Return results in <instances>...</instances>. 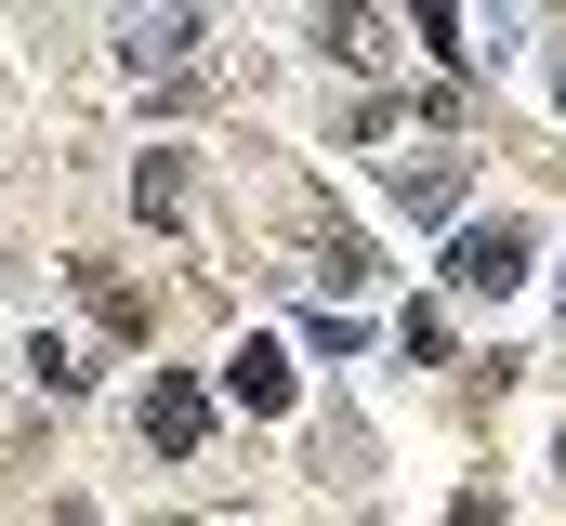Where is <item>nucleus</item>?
<instances>
[{
    "mask_svg": "<svg viewBox=\"0 0 566 526\" xmlns=\"http://www.w3.org/2000/svg\"><path fill=\"white\" fill-rule=\"evenodd\" d=\"M198 40H211L198 13H133L119 27V80L133 93H198Z\"/></svg>",
    "mask_w": 566,
    "mask_h": 526,
    "instance_id": "obj_1",
    "label": "nucleus"
},
{
    "mask_svg": "<svg viewBox=\"0 0 566 526\" xmlns=\"http://www.w3.org/2000/svg\"><path fill=\"white\" fill-rule=\"evenodd\" d=\"M434 276L488 303V290H514V276H527V238H514V224H461V238H448V263H434Z\"/></svg>",
    "mask_w": 566,
    "mask_h": 526,
    "instance_id": "obj_2",
    "label": "nucleus"
},
{
    "mask_svg": "<svg viewBox=\"0 0 566 526\" xmlns=\"http://www.w3.org/2000/svg\"><path fill=\"white\" fill-rule=\"evenodd\" d=\"M198 434H211V394L185 382V369H145V448H171V461H198Z\"/></svg>",
    "mask_w": 566,
    "mask_h": 526,
    "instance_id": "obj_3",
    "label": "nucleus"
},
{
    "mask_svg": "<svg viewBox=\"0 0 566 526\" xmlns=\"http://www.w3.org/2000/svg\"><path fill=\"white\" fill-rule=\"evenodd\" d=\"M224 408H251V421H277V408H290V343H264V329H251V343L224 356Z\"/></svg>",
    "mask_w": 566,
    "mask_h": 526,
    "instance_id": "obj_4",
    "label": "nucleus"
},
{
    "mask_svg": "<svg viewBox=\"0 0 566 526\" xmlns=\"http://www.w3.org/2000/svg\"><path fill=\"white\" fill-rule=\"evenodd\" d=\"M396 211H409V224H448V211H461V171H448V158H409V171H396Z\"/></svg>",
    "mask_w": 566,
    "mask_h": 526,
    "instance_id": "obj_5",
    "label": "nucleus"
},
{
    "mask_svg": "<svg viewBox=\"0 0 566 526\" xmlns=\"http://www.w3.org/2000/svg\"><path fill=\"white\" fill-rule=\"evenodd\" d=\"M133 211H145V224H185V171H171V145L133 158Z\"/></svg>",
    "mask_w": 566,
    "mask_h": 526,
    "instance_id": "obj_6",
    "label": "nucleus"
},
{
    "mask_svg": "<svg viewBox=\"0 0 566 526\" xmlns=\"http://www.w3.org/2000/svg\"><path fill=\"white\" fill-rule=\"evenodd\" d=\"M27 369H40V394H80V343H53V329H40V343H27Z\"/></svg>",
    "mask_w": 566,
    "mask_h": 526,
    "instance_id": "obj_7",
    "label": "nucleus"
},
{
    "mask_svg": "<svg viewBox=\"0 0 566 526\" xmlns=\"http://www.w3.org/2000/svg\"><path fill=\"white\" fill-rule=\"evenodd\" d=\"M554 106H566V53H554Z\"/></svg>",
    "mask_w": 566,
    "mask_h": 526,
    "instance_id": "obj_8",
    "label": "nucleus"
}]
</instances>
